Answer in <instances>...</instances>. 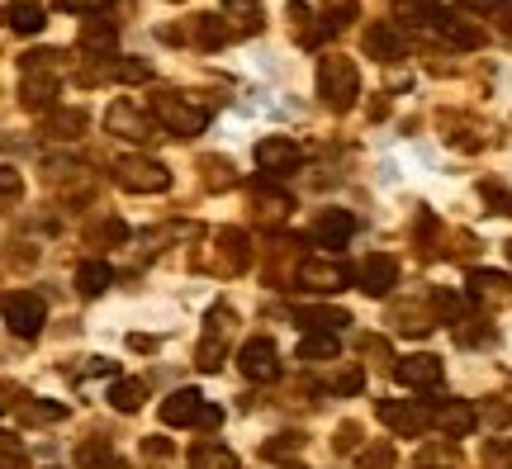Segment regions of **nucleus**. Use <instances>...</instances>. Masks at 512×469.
Here are the masks:
<instances>
[{
  "mask_svg": "<svg viewBox=\"0 0 512 469\" xmlns=\"http://www.w3.org/2000/svg\"><path fill=\"white\" fill-rule=\"evenodd\" d=\"M361 95V72L356 62L342 53H323L318 57V100L332 109V114H347Z\"/></svg>",
  "mask_w": 512,
  "mask_h": 469,
  "instance_id": "nucleus-1",
  "label": "nucleus"
},
{
  "mask_svg": "<svg viewBox=\"0 0 512 469\" xmlns=\"http://www.w3.org/2000/svg\"><path fill=\"white\" fill-rule=\"evenodd\" d=\"M152 119H157L171 138H200L204 128H209V109L195 105L190 95L157 91V95H152Z\"/></svg>",
  "mask_w": 512,
  "mask_h": 469,
  "instance_id": "nucleus-2",
  "label": "nucleus"
},
{
  "mask_svg": "<svg viewBox=\"0 0 512 469\" xmlns=\"http://www.w3.org/2000/svg\"><path fill=\"white\" fill-rule=\"evenodd\" d=\"M114 181L128 195H162V190H171V171L162 162H152V157H119Z\"/></svg>",
  "mask_w": 512,
  "mask_h": 469,
  "instance_id": "nucleus-3",
  "label": "nucleus"
},
{
  "mask_svg": "<svg viewBox=\"0 0 512 469\" xmlns=\"http://www.w3.org/2000/svg\"><path fill=\"white\" fill-rule=\"evenodd\" d=\"M294 285L309 289V294H337V289L351 285V271L337 256H304L299 271H294Z\"/></svg>",
  "mask_w": 512,
  "mask_h": 469,
  "instance_id": "nucleus-4",
  "label": "nucleus"
},
{
  "mask_svg": "<svg viewBox=\"0 0 512 469\" xmlns=\"http://www.w3.org/2000/svg\"><path fill=\"white\" fill-rule=\"evenodd\" d=\"M43 318H48V308H43V299H38L34 289H10L5 294V327L15 332V337H38L43 332Z\"/></svg>",
  "mask_w": 512,
  "mask_h": 469,
  "instance_id": "nucleus-5",
  "label": "nucleus"
},
{
  "mask_svg": "<svg viewBox=\"0 0 512 469\" xmlns=\"http://www.w3.org/2000/svg\"><path fill=\"white\" fill-rule=\"evenodd\" d=\"M380 417L389 432L399 436H427L437 427V408H422V403H408V398H380Z\"/></svg>",
  "mask_w": 512,
  "mask_h": 469,
  "instance_id": "nucleus-6",
  "label": "nucleus"
},
{
  "mask_svg": "<svg viewBox=\"0 0 512 469\" xmlns=\"http://www.w3.org/2000/svg\"><path fill=\"white\" fill-rule=\"evenodd\" d=\"M105 128H110L114 138H128V143H152L162 124H157L147 109L133 105V100H114L110 114H105Z\"/></svg>",
  "mask_w": 512,
  "mask_h": 469,
  "instance_id": "nucleus-7",
  "label": "nucleus"
},
{
  "mask_svg": "<svg viewBox=\"0 0 512 469\" xmlns=\"http://www.w3.org/2000/svg\"><path fill=\"white\" fill-rule=\"evenodd\" d=\"M238 370L252 379V384H271V379H280V351H275L271 337H252V342H242Z\"/></svg>",
  "mask_w": 512,
  "mask_h": 469,
  "instance_id": "nucleus-8",
  "label": "nucleus"
},
{
  "mask_svg": "<svg viewBox=\"0 0 512 469\" xmlns=\"http://www.w3.org/2000/svg\"><path fill=\"white\" fill-rule=\"evenodd\" d=\"M394 285H399V261L389 252H370L366 261L356 266V289L370 294V299H384Z\"/></svg>",
  "mask_w": 512,
  "mask_h": 469,
  "instance_id": "nucleus-9",
  "label": "nucleus"
},
{
  "mask_svg": "<svg viewBox=\"0 0 512 469\" xmlns=\"http://www.w3.org/2000/svg\"><path fill=\"white\" fill-rule=\"evenodd\" d=\"M256 166H261L266 176H290V171L304 166V152H299V143H290V138H261V143H256Z\"/></svg>",
  "mask_w": 512,
  "mask_h": 469,
  "instance_id": "nucleus-10",
  "label": "nucleus"
},
{
  "mask_svg": "<svg viewBox=\"0 0 512 469\" xmlns=\"http://www.w3.org/2000/svg\"><path fill=\"white\" fill-rule=\"evenodd\" d=\"M437 427H441V436H470L479 427V408L470 403V398H441L437 403Z\"/></svg>",
  "mask_w": 512,
  "mask_h": 469,
  "instance_id": "nucleus-11",
  "label": "nucleus"
},
{
  "mask_svg": "<svg viewBox=\"0 0 512 469\" xmlns=\"http://www.w3.org/2000/svg\"><path fill=\"white\" fill-rule=\"evenodd\" d=\"M366 57H375V62H399L403 57V29L394 24V19H375V24H366Z\"/></svg>",
  "mask_w": 512,
  "mask_h": 469,
  "instance_id": "nucleus-12",
  "label": "nucleus"
},
{
  "mask_svg": "<svg viewBox=\"0 0 512 469\" xmlns=\"http://www.w3.org/2000/svg\"><path fill=\"white\" fill-rule=\"evenodd\" d=\"M394 379H399L403 389H437L441 384V356H403L399 365H394Z\"/></svg>",
  "mask_w": 512,
  "mask_h": 469,
  "instance_id": "nucleus-13",
  "label": "nucleus"
},
{
  "mask_svg": "<svg viewBox=\"0 0 512 469\" xmlns=\"http://www.w3.org/2000/svg\"><path fill=\"white\" fill-rule=\"evenodd\" d=\"M204 408H209V403H204L200 389H176V394L162 403V422L166 427H190V422L204 417Z\"/></svg>",
  "mask_w": 512,
  "mask_h": 469,
  "instance_id": "nucleus-14",
  "label": "nucleus"
},
{
  "mask_svg": "<svg viewBox=\"0 0 512 469\" xmlns=\"http://www.w3.org/2000/svg\"><path fill=\"white\" fill-rule=\"evenodd\" d=\"M228 308H219V313H209V332H204V342H200V351H195V365L200 370H219V356H223V337H228Z\"/></svg>",
  "mask_w": 512,
  "mask_h": 469,
  "instance_id": "nucleus-15",
  "label": "nucleus"
},
{
  "mask_svg": "<svg viewBox=\"0 0 512 469\" xmlns=\"http://www.w3.org/2000/svg\"><path fill=\"white\" fill-rule=\"evenodd\" d=\"M351 233H356V218L347 214V209H328V214L313 223V242H323V247H347L351 242Z\"/></svg>",
  "mask_w": 512,
  "mask_h": 469,
  "instance_id": "nucleus-16",
  "label": "nucleus"
},
{
  "mask_svg": "<svg viewBox=\"0 0 512 469\" xmlns=\"http://www.w3.org/2000/svg\"><path fill=\"white\" fill-rule=\"evenodd\" d=\"M432 29L441 34V43H451V48H460V53H470V48H479V43H484V29H479V24H470V19L451 15V10H446Z\"/></svg>",
  "mask_w": 512,
  "mask_h": 469,
  "instance_id": "nucleus-17",
  "label": "nucleus"
},
{
  "mask_svg": "<svg viewBox=\"0 0 512 469\" xmlns=\"http://www.w3.org/2000/svg\"><path fill=\"white\" fill-rule=\"evenodd\" d=\"M223 24L233 29V34H261L266 29V19H261V0H223Z\"/></svg>",
  "mask_w": 512,
  "mask_h": 469,
  "instance_id": "nucleus-18",
  "label": "nucleus"
},
{
  "mask_svg": "<svg viewBox=\"0 0 512 469\" xmlns=\"http://www.w3.org/2000/svg\"><path fill=\"white\" fill-rule=\"evenodd\" d=\"M470 299H475V304H508V299H512L508 275H498V271H470Z\"/></svg>",
  "mask_w": 512,
  "mask_h": 469,
  "instance_id": "nucleus-19",
  "label": "nucleus"
},
{
  "mask_svg": "<svg viewBox=\"0 0 512 469\" xmlns=\"http://www.w3.org/2000/svg\"><path fill=\"white\" fill-rule=\"evenodd\" d=\"M294 318H299V327H304V332H332V337L351 323L347 308H299Z\"/></svg>",
  "mask_w": 512,
  "mask_h": 469,
  "instance_id": "nucleus-20",
  "label": "nucleus"
},
{
  "mask_svg": "<svg viewBox=\"0 0 512 469\" xmlns=\"http://www.w3.org/2000/svg\"><path fill=\"white\" fill-rule=\"evenodd\" d=\"M43 133H48L53 143H76V138L86 133V114H81V109H53Z\"/></svg>",
  "mask_w": 512,
  "mask_h": 469,
  "instance_id": "nucleus-21",
  "label": "nucleus"
},
{
  "mask_svg": "<svg viewBox=\"0 0 512 469\" xmlns=\"http://www.w3.org/2000/svg\"><path fill=\"white\" fill-rule=\"evenodd\" d=\"M110 280H114V271L105 261H81V266H76V294H81V299H100V294L110 289Z\"/></svg>",
  "mask_w": 512,
  "mask_h": 469,
  "instance_id": "nucleus-22",
  "label": "nucleus"
},
{
  "mask_svg": "<svg viewBox=\"0 0 512 469\" xmlns=\"http://www.w3.org/2000/svg\"><path fill=\"white\" fill-rule=\"evenodd\" d=\"M285 19H290V29H294V38H299V43H318V38L328 34V24H313V10L309 5H304V0H294L290 10H285Z\"/></svg>",
  "mask_w": 512,
  "mask_h": 469,
  "instance_id": "nucleus-23",
  "label": "nucleus"
},
{
  "mask_svg": "<svg viewBox=\"0 0 512 469\" xmlns=\"http://www.w3.org/2000/svg\"><path fill=\"white\" fill-rule=\"evenodd\" d=\"M337 351H342V342H337L332 332H309V337L299 342V361L323 365V361H337Z\"/></svg>",
  "mask_w": 512,
  "mask_h": 469,
  "instance_id": "nucleus-24",
  "label": "nucleus"
},
{
  "mask_svg": "<svg viewBox=\"0 0 512 469\" xmlns=\"http://www.w3.org/2000/svg\"><path fill=\"white\" fill-rule=\"evenodd\" d=\"M190 469H242V465H238V455L228 451V446L200 441V446L190 451Z\"/></svg>",
  "mask_w": 512,
  "mask_h": 469,
  "instance_id": "nucleus-25",
  "label": "nucleus"
},
{
  "mask_svg": "<svg viewBox=\"0 0 512 469\" xmlns=\"http://www.w3.org/2000/svg\"><path fill=\"white\" fill-rule=\"evenodd\" d=\"M143 403H147V384H143V379H119V384L110 389V408H114V413H138Z\"/></svg>",
  "mask_w": 512,
  "mask_h": 469,
  "instance_id": "nucleus-26",
  "label": "nucleus"
},
{
  "mask_svg": "<svg viewBox=\"0 0 512 469\" xmlns=\"http://www.w3.org/2000/svg\"><path fill=\"white\" fill-rule=\"evenodd\" d=\"M441 15H446L441 0H394V19L403 24H437Z\"/></svg>",
  "mask_w": 512,
  "mask_h": 469,
  "instance_id": "nucleus-27",
  "label": "nucleus"
},
{
  "mask_svg": "<svg viewBox=\"0 0 512 469\" xmlns=\"http://www.w3.org/2000/svg\"><path fill=\"white\" fill-rule=\"evenodd\" d=\"M19 417H24V427H48V422H62L67 408H62V403H48V398H24Z\"/></svg>",
  "mask_w": 512,
  "mask_h": 469,
  "instance_id": "nucleus-28",
  "label": "nucleus"
},
{
  "mask_svg": "<svg viewBox=\"0 0 512 469\" xmlns=\"http://www.w3.org/2000/svg\"><path fill=\"white\" fill-rule=\"evenodd\" d=\"M195 38H200V48H219V43H228L233 38V29L223 24V15H195Z\"/></svg>",
  "mask_w": 512,
  "mask_h": 469,
  "instance_id": "nucleus-29",
  "label": "nucleus"
},
{
  "mask_svg": "<svg viewBox=\"0 0 512 469\" xmlns=\"http://www.w3.org/2000/svg\"><path fill=\"white\" fill-rule=\"evenodd\" d=\"M43 24H48V19H43V10H38V5H10V29H15V34H43Z\"/></svg>",
  "mask_w": 512,
  "mask_h": 469,
  "instance_id": "nucleus-30",
  "label": "nucleus"
},
{
  "mask_svg": "<svg viewBox=\"0 0 512 469\" xmlns=\"http://www.w3.org/2000/svg\"><path fill=\"white\" fill-rule=\"evenodd\" d=\"M256 204H261V218L266 223H280V218L294 209V199L285 190H256Z\"/></svg>",
  "mask_w": 512,
  "mask_h": 469,
  "instance_id": "nucleus-31",
  "label": "nucleus"
},
{
  "mask_svg": "<svg viewBox=\"0 0 512 469\" xmlns=\"http://www.w3.org/2000/svg\"><path fill=\"white\" fill-rule=\"evenodd\" d=\"M200 171H204V185H209V190H228V185L238 181V176H233V162H223V157H204Z\"/></svg>",
  "mask_w": 512,
  "mask_h": 469,
  "instance_id": "nucleus-32",
  "label": "nucleus"
},
{
  "mask_svg": "<svg viewBox=\"0 0 512 469\" xmlns=\"http://www.w3.org/2000/svg\"><path fill=\"white\" fill-rule=\"evenodd\" d=\"M413 469H456V446H422Z\"/></svg>",
  "mask_w": 512,
  "mask_h": 469,
  "instance_id": "nucleus-33",
  "label": "nucleus"
},
{
  "mask_svg": "<svg viewBox=\"0 0 512 469\" xmlns=\"http://www.w3.org/2000/svg\"><path fill=\"white\" fill-rule=\"evenodd\" d=\"M356 469H394V446H389V441L366 446V451L356 455Z\"/></svg>",
  "mask_w": 512,
  "mask_h": 469,
  "instance_id": "nucleus-34",
  "label": "nucleus"
},
{
  "mask_svg": "<svg viewBox=\"0 0 512 469\" xmlns=\"http://www.w3.org/2000/svg\"><path fill=\"white\" fill-rule=\"evenodd\" d=\"M81 48H86V53H100V48L110 53V48H114V29H110V24H86V29H81Z\"/></svg>",
  "mask_w": 512,
  "mask_h": 469,
  "instance_id": "nucleus-35",
  "label": "nucleus"
},
{
  "mask_svg": "<svg viewBox=\"0 0 512 469\" xmlns=\"http://www.w3.org/2000/svg\"><path fill=\"white\" fill-rule=\"evenodd\" d=\"M304 441H309L304 432H280L275 441H266V455H271V460H285V455L304 451Z\"/></svg>",
  "mask_w": 512,
  "mask_h": 469,
  "instance_id": "nucleus-36",
  "label": "nucleus"
},
{
  "mask_svg": "<svg viewBox=\"0 0 512 469\" xmlns=\"http://www.w3.org/2000/svg\"><path fill=\"white\" fill-rule=\"evenodd\" d=\"M323 24H328V29H342V24H351V19H356V0H323Z\"/></svg>",
  "mask_w": 512,
  "mask_h": 469,
  "instance_id": "nucleus-37",
  "label": "nucleus"
},
{
  "mask_svg": "<svg viewBox=\"0 0 512 469\" xmlns=\"http://www.w3.org/2000/svg\"><path fill=\"white\" fill-rule=\"evenodd\" d=\"M484 469H512V441H489L484 446Z\"/></svg>",
  "mask_w": 512,
  "mask_h": 469,
  "instance_id": "nucleus-38",
  "label": "nucleus"
},
{
  "mask_svg": "<svg viewBox=\"0 0 512 469\" xmlns=\"http://www.w3.org/2000/svg\"><path fill=\"white\" fill-rule=\"evenodd\" d=\"M110 0H57V10H67V15H100Z\"/></svg>",
  "mask_w": 512,
  "mask_h": 469,
  "instance_id": "nucleus-39",
  "label": "nucleus"
},
{
  "mask_svg": "<svg viewBox=\"0 0 512 469\" xmlns=\"http://www.w3.org/2000/svg\"><path fill=\"white\" fill-rule=\"evenodd\" d=\"M484 199L494 204V214H512V195H508V190H503V185L484 181Z\"/></svg>",
  "mask_w": 512,
  "mask_h": 469,
  "instance_id": "nucleus-40",
  "label": "nucleus"
},
{
  "mask_svg": "<svg viewBox=\"0 0 512 469\" xmlns=\"http://www.w3.org/2000/svg\"><path fill=\"white\" fill-rule=\"evenodd\" d=\"M76 460H81V465H105V460H110V446H105V441H100V446H95V441H86V446H81V451H76Z\"/></svg>",
  "mask_w": 512,
  "mask_h": 469,
  "instance_id": "nucleus-41",
  "label": "nucleus"
},
{
  "mask_svg": "<svg viewBox=\"0 0 512 469\" xmlns=\"http://www.w3.org/2000/svg\"><path fill=\"white\" fill-rule=\"evenodd\" d=\"M332 389H337V394H361V389H366V375H361V370H342Z\"/></svg>",
  "mask_w": 512,
  "mask_h": 469,
  "instance_id": "nucleus-42",
  "label": "nucleus"
},
{
  "mask_svg": "<svg viewBox=\"0 0 512 469\" xmlns=\"http://www.w3.org/2000/svg\"><path fill=\"white\" fill-rule=\"evenodd\" d=\"M114 76H119V81H147V76H152V67H147V62H119V67H114Z\"/></svg>",
  "mask_w": 512,
  "mask_h": 469,
  "instance_id": "nucleus-43",
  "label": "nucleus"
},
{
  "mask_svg": "<svg viewBox=\"0 0 512 469\" xmlns=\"http://www.w3.org/2000/svg\"><path fill=\"white\" fill-rule=\"evenodd\" d=\"M356 446H361V427H356V422H342V427H337V451H356Z\"/></svg>",
  "mask_w": 512,
  "mask_h": 469,
  "instance_id": "nucleus-44",
  "label": "nucleus"
},
{
  "mask_svg": "<svg viewBox=\"0 0 512 469\" xmlns=\"http://www.w3.org/2000/svg\"><path fill=\"white\" fill-rule=\"evenodd\" d=\"M460 10H479V15H489V10H508V0H456Z\"/></svg>",
  "mask_w": 512,
  "mask_h": 469,
  "instance_id": "nucleus-45",
  "label": "nucleus"
},
{
  "mask_svg": "<svg viewBox=\"0 0 512 469\" xmlns=\"http://www.w3.org/2000/svg\"><path fill=\"white\" fill-rule=\"evenodd\" d=\"M5 469H29L24 460H19V441L10 432H5Z\"/></svg>",
  "mask_w": 512,
  "mask_h": 469,
  "instance_id": "nucleus-46",
  "label": "nucleus"
},
{
  "mask_svg": "<svg viewBox=\"0 0 512 469\" xmlns=\"http://www.w3.org/2000/svg\"><path fill=\"white\" fill-rule=\"evenodd\" d=\"M5 199H10V204H15V199H19V176H15V171H10V166H5Z\"/></svg>",
  "mask_w": 512,
  "mask_h": 469,
  "instance_id": "nucleus-47",
  "label": "nucleus"
},
{
  "mask_svg": "<svg viewBox=\"0 0 512 469\" xmlns=\"http://www.w3.org/2000/svg\"><path fill=\"white\" fill-rule=\"evenodd\" d=\"M219 422H223V408H204L200 427H209V432H214V427H219Z\"/></svg>",
  "mask_w": 512,
  "mask_h": 469,
  "instance_id": "nucleus-48",
  "label": "nucleus"
},
{
  "mask_svg": "<svg viewBox=\"0 0 512 469\" xmlns=\"http://www.w3.org/2000/svg\"><path fill=\"white\" fill-rule=\"evenodd\" d=\"M503 29H508V34H512V5H508V10H503Z\"/></svg>",
  "mask_w": 512,
  "mask_h": 469,
  "instance_id": "nucleus-49",
  "label": "nucleus"
},
{
  "mask_svg": "<svg viewBox=\"0 0 512 469\" xmlns=\"http://www.w3.org/2000/svg\"><path fill=\"white\" fill-rule=\"evenodd\" d=\"M508 261H512V242H508Z\"/></svg>",
  "mask_w": 512,
  "mask_h": 469,
  "instance_id": "nucleus-50",
  "label": "nucleus"
},
{
  "mask_svg": "<svg viewBox=\"0 0 512 469\" xmlns=\"http://www.w3.org/2000/svg\"><path fill=\"white\" fill-rule=\"evenodd\" d=\"M53 469H57V465H53Z\"/></svg>",
  "mask_w": 512,
  "mask_h": 469,
  "instance_id": "nucleus-51",
  "label": "nucleus"
}]
</instances>
